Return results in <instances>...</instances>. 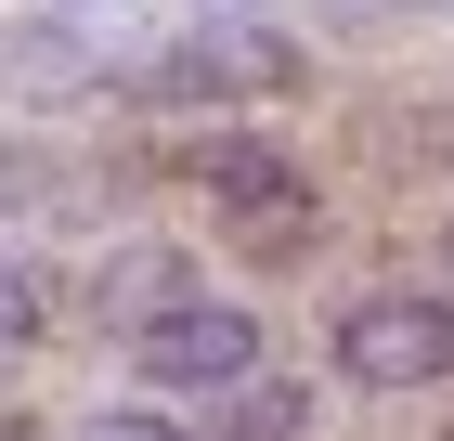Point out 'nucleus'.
Segmentation results:
<instances>
[{"label":"nucleus","instance_id":"12","mask_svg":"<svg viewBox=\"0 0 454 441\" xmlns=\"http://www.w3.org/2000/svg\"><path fill=\"white\" fill-rule=\"evenodd\" d=\"M0 441H13V429H0Z\"/></svg>","mask_w":454,"mask_h":441},{"label":"nucleus","instance_id":"3","mask_svg":"<svg viewBox=\"0 0 454 441\" xmlns=\"http://www.w3.org/2000/svg\"><path fill=\"white\" fill-rule=\"evenodd\" d=\"M130 376L156 390V403H234L247 376H273L260 364V311L247 299H182V311H156L130 338Z\"/></svg>","mask_w":454,"mask_h":441},{"label":"nucleus","instance_id":"6","mask_svg":"<svg viewBox=\"0 0 454 441\" xmlns=\"http://www.w3.org/2000/svg\"><path fill=\"white\" fill-rule=\"evenodd\" d=\"M195 441H312V390H299V376H247L234 403H208Z\"/></svg>","mask_w":454,"mask_h":441},{"label":"nucleus","instance_id":"1","mask_svg":"<svg viewBox=\"0 0 454 441\" xmlns=\"http://www.w3.org/2000/svg\"><path fill=\"white\" fill-rule=\"evenodd\" d=\"M195 182H208V221L247 247V260H299L312 221H325L312 156H286V143H260V130H221L208 156H195Z\"/></svg>","mask_w":454,"mask_h":441},{"label":"nucleus","instance_id":"11","mask_svg":"<svg viewBox=\"0 0 454 441\" xmlns=\"http://www.w3.org/2000/svg\"><path fill=\"white\" fill-rule=\"evenodd\" d=\"M195 13H234V0H195Z\"/></svg>","mask_w":454,"mask_h":441},{"label":"nucleus","instance_id":"5","mask_svg":"<svg viewBox=\"0 0 454 441\" xmlns=\"http://www.w3.org/2000/svg\"><path fill=\"white\" fill-rule=\"evenodd\" d=\"M182 299H208L182 247H117V260L91 272V311H105L117 338H143V325H156V311H182Z\"/></svg>","mask_w":454,"mask_h":441},{"label":"nucleus","instance_id":"9","mask_svg":"<svg viewBox=\"0 0 454 441\" xmlns=\"http://www.w3.org/2000/svg\"><path fill=\"white\" fill-rule=\"evenodd\" d=\"M325 27H389V13H416V0H312Z\"/></svg>","mask_w":454,"mask_h":441},{"label":"nucleus","instance_id":"10","mask_svg":"<svg viewBox=\"0 0 454 441\" xmlns=\"http://www.w3.org/2000/svg\"><path fill=\"white\" fill-rule=\"evenodd\" d=\"M442 272H454V221H442Z\"/></svg>","mask_w":454,"mask_h":441},{"label":"nucleus","instance_id":"2","mask_svg":"<svg viewBox=\"0 0 454 441\" xmlns=\"http://www.w3.org/2000/svg\"><path fill=\"white\" fill-rule=\"evenodd\" d=\"M325 350H338L350 390H442L454 376V286H364Z\"/></svg>","mask_w":454,"mask_h":441},{"label":"nucleus","instance_id":"4","mask_svg":"<svg viewBox=\"0 0 454 441\" xmlns=\"http://www.w3.org/2000/svg\"><path fill=\"white\" fill-rule=\"evenodd\" d=\"M299 78V39H273V27H182V39H156L130 66V91L143 104H247V91H286Z\"/></svg>","mask_w":454,"mask_h":441},{"label":"nucleus","instance_id":"8","mask_svg":"<svg viewBox=\"0 0 454 441\" xmlns=\"http://www.w3.org/2000/svg\"><path fill=\"white\" fill-rule=\"evenodd\" d=\"M66 441H195L182 415H156V403H117V415H78Z\"/></svg>","mask_w":454,"mask_h":441},{"label":"nucleus","instance_id":"13","mask_svg":"<svg viewBox=\"0 0 454 441\" xmlns=\"http://www.w3.org/2000/svg\"><path fill=\"white\" fill-rule=\"evenodd\" d=\"M442 441H454V429H442Z\"/></svg>","mask_w":454,"mask_h":441},{"label":"nucleus","instance_id":"7","mask_svg":"<svg viewBox=\"0 0 454 441\" xmlns=\"http://www.w3.org/2000/svg\"><path fill=\"white\" fill-rule=\"evenodd\" d=\"M52 338V272L39 260H0V364H27Z\"/></svg>","mask_w":454,"mask_h":441}]
</instances>
